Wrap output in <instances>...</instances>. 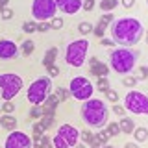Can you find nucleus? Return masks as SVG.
Returning <instances> with one entry per match:
<instances>
[{"label":"nucleus","instance_id":"obj_10","mask_svg":"<svg viewBox=\"0 0 148 148\" xmlns=\"http://www.w3.org/2000/svg\"><path fill=\"white\" fill-rule=\"evenodd\" d=\"M32 145H34V143H32V139H30L28 133L13 130L8 135L6 143H4V148H32Z\"/></svg>","mask_w":148,"mask_h":148},{"label":"nucleus","instance_id":"obj_43","mask_svg":"<svg viewBox=\"0 0 148 148\" xmlns=\"http://www.w3.org/2000/svg\"><path fill=\"white\" fill-rule=\"evenodd\" d=\"M89 148H104V145L96 139L95 135H92V139H91V143H89Z\"/></svg>","mask_w":148,"mask_h":148},{"label":"nucleus","instance_id":"obj_22","mask_svg":"<svg viewBox=\"0 0 148 148\" xmlns=\"http://www.w3.org/2000/svg\"><path fill=\"white\" fill-rule=\"evenodd\" d=\"M34 50H35V43H34L32 39H26L24 43H22V46H21V54L26 56V58L34 54Z\"/></svg>","mask_w":148,"mask_h":148},{"label":"nucleus","instance_id":"obj_2","mask_svg":"<svg viewBox=\"0 0 148 148\" xmlns=\"http://www.w3.org/2000/svg\"><path fill=\"white\" fill-rule=\"evenodd\" d=\"M82 120L89 128H104L109 119V109L98 98H89L82 104Z\"/></svg>","mask_w":148,"mask_h":148},{"label":"nucleus","instance_id":"obj_4","mask_svg":"<svg viewBox=\"0 0 148 148\" xmlns=\"http://www.w3.org/2000/svg\"><path fill=\"white\" fill-rule=\"evenodd\" d=\"M87 50H89V41L87 39H76L72 43L67 45V50H65V61H67L71 67L80 69L87 59Z\"/></svg>","mask_w":148,"mask_h":148},{"label":"nucleus","instance_id":"obj_31","mask_svg":"<svg viewBox=\"0 0 148 148\" xmlns=\"http://www.w3.org/2000/svg\"><path fill=\"white\" fill-rule=\"evenodd\" d=\"M50 26H52V30H61L63 28V17H59V15H56L50 18Z\"/></svg>","mask_w":148,"mask_h":148},{"label":"nucleus","instance_id":"obj_1","mask_svg":"<svg viewBox=\"0 0 148 148\" xmlns=\"http://www.w3.org/2000/svg\"><path fill=\"white\" fill-rule=\"evenodd\" d=\"M109 32H111V39L115 41V45L130 48V46L137 45L139 41L143 39L145 28H143V24L137 21V18L122 17V18H119V21L111 22Z\"/></svg>","mask_w":148,"mask_h":148},{"label":"nucleus","instance_id":"obj_42","mask_svg":"<svg viewBox=\"0 0 148 148\" xmlns=\"http://www.w3.org/2000/svg\"><path fill=\"white\" fill-rule=\"evenodd\" d=\"M139 72H141V76H139L137 80H148V67H146V65L139 67Z\"/></svg>","mask_w":148,"mask_h":148},{"label":"nucleus","instance_id":"obj_40","mask_svg":"<svg viewBox=\"0 0 148 148\" xmlns=\"http://www.w3.org/2000/svg\"><path fill=\"white\" fill-rule=\"evenodd\" d=\"M113 113H115V115H120V117H124L126 108H124V106H120L119 102H117V104H113Z\"/></svg>","mask_w":148,"mask_h":148},{"label":"nucleus","instance_id":"obj_39","mask_svg":"<svg viewBox=\"0 0 148 148\" xmlns=\"http://www.w3.org/2000/svg\"><path fill=\"white\" fill-rule=\"evenodd\" d=\"M95 0H83L82 2V9L83 11H92V9H95Z\"/></svg>","mask_w":148,"mask_h":148},{"label":"nucleus","instance_id":"obj_38","mask_svg":"<svg viewBox=\"0 0 148 148\" xmlns=\"http://www.w3.org/2000/svg\"><path fill=\"white\" fill-rule=\"evenodd\" d=\"M52 30V26H50V21H45V22H37V32H41V34H45V32Z\"/></svg>","mask_w":148,"mask_h":148},{"label":"nucleus","instance_id":"obj_9","mask_svg":"<svg viewBox=\"0 0 148 148\" xmlns=\"http://www.w3.org/2000/svg\"><path fill=\"white\" fill-rule=\"evenodd\" d=\"M56 11H58V6L54 0H34L32 4V15L35 22L50 21L52 17H56Z\"/></svg>","mask_w":148,"mask_h":148},{"label":"nucleus","instance_id":"obj_37","mask_svg":"<svg viewBox=\"0 0 148 148\" xmlns=\"http://www.w3.org/2000/svg\"><path fill=\"white\" fill-rule=\"evenodd\" d=\"M41 146H43V148H54V143H52V139H50L48 135H46V133H45V135L43 137H41Z\"/></svg>","mask_w":148,"mask_h":148},{"label":"nucleus","instance_id":"obj_32","mask_svg":"<svg viewBox=\"0 0 148 148\" xmlns=\"http://www.w3.org/2000/svg\"><path fill=\"white\" fill-rule=\"evenodd\" d=\"M137 78H133V76H124V80H122V83H124V87H130V89H133V87L137 85Z\"/></svg>","mask_w":148,"mask_h":148},{"label":"nucleus","instance_id":"obj_35","mask_svg":"<svg viewBox=\"0 0 148 148\" xmlns=\"http://www.w3.org/2000/svg\"><path fill=\"white\" fill-rule=\"evenodd\" d=\"M95 133H91L89 130H83V132H80V139H82V143H85V145H89L91 143V139Z\"/></svg>","mask_w":148,"mask_h":148},{"label":"nucleus","instance_id":"obj_13","mask_svg":"<svg viewBox=\"0 0 148 148\" xmlns=\"http://www.w3.org/2000/svg\"><path fill=\"white\" fill-rule=\"evenodd\" d=\"M89 74L95 78H108L109 74V65H106L104 61H100L98 58H91L89 59Z\"/></svg>","mask_w":148,"mask_h":148},{"label":"nucleus","instance_id":"obj_36","mask_svg":"<svg viewBox=\"0 0 148 148\" xmlns=\"http://www.w3.org/2000/svg\"><path fill=\"white\" fill-rule=\"evenodd\" d=\"M2 111H4V113H9V115H11L13 111H15V104H13L11 100H6V102L2 104Z\"/></svg>","mask_w":148,"mask_h":148},{"label":"nucleus","instance_id":"obj_16","mask_svg":"<svg viewBox=\"0 0 148 148\" xmlns=\"http://www.w3.org/2000/svg\"><path fill=\"white\" fill-rule=\"evenodd\" d=\"M119 126H120V133H124V135H132L133 130H135V122H133V119L122 117L119 120Z\"/></svg>","mask_w":148,"mask_h":148},{"label":"nucleus","instance_id":"obj_50","mask_svg":"<svg viewBox=\"0 0 148 148\" xmlns=\"http://www.w3.org/2000/svg\"><path fill=\"white\" fill-rule=\"evenodd\" d=\"M104 148H117V146H111L109 143H108V145H104Z\"/></svg>","mask_w":148,"mask_h":148},{"label":"nucleus","instance_id":"obj_24","mask_svg":"<svg viewBox=\"0 0 148 148\" xmlns=\"http://www.w3.org/2000/svg\"><path fill=\"white\" fill-rule=\"evenodd\" d=\"M78 32H80V34L83 35V37H87L89 34H92V24L91 22H80V24H78Z\"/></svg>","mask_w":148,"mask_h":148},{"label":"nucleus","instance_id":"obj_11","mask_svg":"<svg viewBox=\"0 0 148 148\" xmlns=\"http://www.w3.org/2000/svg\"><path fill=\"white\" fill-rule=\"evenodd\" d=\"M58 133L65 139V141H67V145L71 146V148H74L78 143H80V132H78L72 124H61L59 130H58Z\"/></svg>","mask_w":148,"mask_h":148},{"label":"nucleus","instance_id":"obj_19","mask_svg":"<svg viewBox=\"0 0 148 148\" xmlns=\"http://www.w3.org/2000/svg\"><path fill=\"white\" fill-rule=\"evenodd\" d=\"M46 130L43 128V124L41 122H34V126H32V133H34V137H32V143H39L41 137L45 135Z\"/></svg>","mask_w":148,"mask_h":148},{"label":"nucleus","instance_id":"obj_49","mask_svg":"<svg viewBox=\"0 0 148 148\" xmlns=\"http://www.w3.org/2000/svg\"><path fill=\"white\" fill-rule=\"evenodd\" d=\"M32 148H43V146H41V143H34V145H32Z\"/></svg>","mask_w":148,"mask_h":148},{"label":"nucleus","instance_id":"obj_46","mask_svg":"<svg viewBox=\"0 0 148 148\" xmlns=\"http://www.w3.org/2000/svg\"><path fill=\"white\" fill-rule=\"evenodd\" d=\"M8 4H9V0H0V11H2L4 8H8Z\"/></svg>","mask_w":148,"mask_h":148},{"label":"nucleus","instance_id":"obj_8","mask_svg":"<svg viewBox=\"0 0 148 148\" xmlns=\"http://www.w3.org/2000/svg\"><path fill=\"white\" fill-rule=\"evenodd\" d=\"M124 108L133 115H148V96L141 91H130L124 98Z\"/></svg>","mask_w":148,"mask_h":148},{"label":"nucleus","instance_id":"obj_15","mask_svg":"<svg viewBox=\"0 0 148 148\" xmlns=\"http://www.w3.org/2000/svg\"><path fill=\"white\" fill-rule=\"evenodd\" d=\"M82 2L83 0H67V2L63 4L61 11L67 13V15H74V13H78L82 9Z\"/></svg>","mask_w":148,"mask_h":148},{"label":"nucleus","instance_id":"obj_17","mask_svg":"<svg viewBox=\"0 0 148 148\" xmlns=\"http://www.w3.org/2000/svg\"><path fill=\"white\" fill-rule=\"evenodd\" d=\"M58 54H59V50L56 48V46H50V48L45 52V58H43V67L46 69V67H50V65H56Z\"/></svg>","mask_w":148,"mask_h":148},{"label":"nucleus","instance_id":"obj_53","mask_svg":"<svg viewBox=\"0 0 148 148\" xmlns=\"http://www.w3.org/2000/svg\"><path fill=\"white\" fill-rule=\"evenodd\" d=\"M0 148H4V146H0Z\"/></svg>","mask_w":148,"mask_h":148},{"label":"nucleus","instance_id":"obj_41","mask_svg":"<svg viewBox=\"0 0 148 148\" xmlns=\"http://www.w3.org/2000/svg\"><path fill=\"white\" fill-rule=\"evenodd\" d=\"M46 71H48V78H54V76H59V69L56 67V65H50V67H46Z\"/></svg>","mask_w":148,"mask_h":148},{"label":"nucleus","instance_id":"obj_27","mask_svg":"<svg viewBox=\"0 0 148 148\" xmlns=\"http://www.w3.org/2000/svg\"><path fill=\"white\" fill-rule=\"evenodd\" d=\"M106 130H108V133H109L111 137H115V135H119V133H120L119 122H108V124H106Z\"/></svg>","mask_w":148,"mask_h":148},{"label":"nucleus","instance_id":"obj_7","mask_svg":"<svg viewBox=\"0 0 148 148\" xmlns=\"http://www.w3.org/2000/svg\"><path fill=\"white\" fill-rule=\"evenodd\" d=\"M69 92H71L72 98H76L80 102H85V100L92 98L95 87H92V83L87 80L85 76H76V78L71 80V83H69Z\"/></svg>","mask_w":148,"mask_h":148},{"label":"nucleus","instance_id":"obj_3","mask_svg":"<svg viewBox=\"0 0 148 148\" xmlns=\"http://www.w3.org/2000/svg\"><path fill=\"white\" fill-rule=\"evenodd\" d=\"M137 58H139L137 50H130L124 46L115 48L109 54V69H113L119 74H130L137 65Z\"/></svg>","mask_w":148,"mask_h":148},{"label":"nucleus","instance_id":"obj_28","mask_svg":"<svg viewBox=\"0 0 148 148\" xmlns=\"http://www.w3.org/2000/svg\"><path fill=\"white\" fill-rule=\"evenodd\" d=\"M52 143H54V148H71V146L67 145V141H65V139L59 135V133H56V135H54Z\"/></svg>","mask_w":148,"mask_h":148},{"label":"nucleus","instance_id":"obj_21","mask_svg":"<svg viewBox=\"0 0 148 148\" xmlns=\"http://www.w3.org/2000/svg\"><path fill=\"white\" fill-rule=\"evenodd\" d=\"M132 135H133V139H135L137 143H143V141H146V139H148V130L145 126H139V128L135 126V130H133Z\"/></svg>","mask_w":148,"mask_h":148},{"label":"nucleus","instance_id":"obj_6","mask_svg":"<svg viewBox=\"0 0 148 148\" xmlns=\"http://www.w3.org/2000/svg\"><path fill=\"white\" fill-rule=\"evenodd\" d=\"M22 85H24V82H22V78L18 76L15 72H6V74H0V96H2L4 100H11L15 98V96L21 92Z\"/></svg>","mask_w":148,"mask_h":148},{"label":"nucleus","instance_id":"obj_48","mask_svg":"<svg viewBox=\"0 0 148 148\" xmlns=\"http://www.w3.org/2000/svg\"><path fill=\"white\" fill-rule=\"evenodd\" d=\"M74 148H87V145H85V143H78V145L74 146Z\"/></svg>","mask_w":148,"mask_h":148},{"label":"nucleus","instance_id":"obj_30","mask_svg":"<svg viewBox=\"0 0 148 148\" xmlns=\"http://www.w3.org/2000/svg\"><path fill=\"white\" fill-rule=\"evenodd\" d=\"M95 137L98 139L102 145H108V143H109V139H111V135L108 133V130H100L98 133H95Z\"/></svg>","mask_w":148,"mask_h":148},{"label":"nucleus","instance_id":"obj_52","mask_svg":"<svg viewBox=\"0 0 148 148\" xmlns=\"http://www.w3.org/2000/svg\"><path fill=\"white\" fill-rule=\"evenodd\" d=\"M146 4H148V0H146Z\"/></svg>","mask_w":148,"mask_h":148},{"label":"nucleus","instance_id":"obj_25","mask_svg":"<svg viewBox=\"0 0 148 148\" xmlns=\"http://www.w3.org/2000/svg\"><path fill=\"white\" fill-rule=\"evenodd\" d=\"M96 89L102 91V92H106L108 89H111V85H109V80L108 78H96Z\"/></svg>","mask_w":148,"mask_h":148},{"label":"nucleus","instance_id":"obj_29","mask_svg":"<svg viewBox=\"0 0 148 148\" xmlns=\"http://www.w3.org/2000/svg\"><path fill=\"white\" fill-rule=\"evenodd\" d=\"M30 119H41L43 117V109H41V104L39 106H32L30 108V113H28Z\"/></svg>","mask_w":148,"mask_h":148},{"label":"nucleus","instance_id":"obj_44","mask_svg":"<svg viewBox=\"0 0 148 148\" xmlns=\"http://www.w3.org/2000/svg\"><path fill=\"white\" fill-rule=\"evenodd\" d=\"M100 45H104V46H115V41L111 39V37H102Z\"/></svg>","mask_w":148,"mask_h":148},{"label":"nucleus","instance_id":"obj_47","mask_svg":"<svg viewBox=\"0 0 148 148\" xmlns=\"http://www.w3.org/2000/svg\"><path fill=\"white\" fill-rule=\"evenodd\" d=\"M124 148H139V145H137V143H126Z\"/></svg>","mask_w":148,"mask_h":148},{"label":"nucleus","instance_id":"obj_5","mask_svg":"<svg viewBox=\"0 0 148 148\" xmlns=\"http://www.w3.org/2000/svg\"><path fill=\"white\" fill-rule=\"evenodd\" d=\"M52 92V80L50 78H37V80H34L30 83V87H28V102H30L32 106H39L43 104L45 98Z\"/></svg>","mask_w":148,"mask_h":148},{"label":"nucleus","instance_id":"obj_51","mask_svg":"<svg viewBox=\"0 0 148 148\" xmlns=\"http://www.w3.org/2000/svg\"><path fill=\"white\" fill-rule=\"evenodd\" d=\"M146 43H148V32H146Z\"/></svg>","mask_w":148,"mask_h":148},{"label":"nucleus","instance_id":"obj_14","mask_svg":"<svg viewBox=\"0 0 148 148\" xmlns=\"http://www.w3.org/2000/svg\"><path fill=\"white\" fill-rule=\"evenodd\" d=\"M18 54V46L9 39H0V59L8 61V59H13Z\"/></svg>","mask_w":148,"mask_h":148},{"label":"nucleus","instance_id":"obj_45","mask_svg":"<svg viewBox=\"0 0 148 148\" xmlns=\"http://www.w3.org/2000/svg\"><path fill=\"white\" fill-rule=\"evenodd\" d=\"M120 4H122L126 9H132L133 6H135V0H120Z\"/></svg>","mask_w":148,"mask_h":148},{"label":"nucleus","instance_id":"obj_34","mask_svg":"<svg viewBox=\"0 0 148 148\" xmlns=\"http://www.w3.org/2000/svg\"><path fill=\"white\" fill-rule=\"evenodd\" d=\"M13 15H15V13H13V9H9V8H4L2 11H0V18H2V21H11Z\"/></svg>","mask_w":148,"mask_h":148},{"label":"nucleus","instance_id":"obj_23","mask_svg":"<svg viewBox=\"0 0 148 148\" xmlns=\"http://www.w3.org/2000/svg\"><path fill=\"white\" fill-rule=\"evenodd\" d=\"M54 95L59 98V102H61V104H63V102H67L69 98H71V92H69V89H65V87H58Z\"/></svg>","mask_w":148,"mask_h":148},{"label":"nucleus","instance_id":"obj_18","mask_svg":"<svg viewBox=\"0 0 148 148\" xmlns=\"http://www.w3.org/2000/svg\"><path fill=\"white\" fill-rule=\"evenodd\" d=\"M0 126L4 130H8V132H13V130L17 128V119L9 113H4L2 117H0Z\"/></svg>","mask_w":148,"mask_h":148},{"label":"nucleus","instance_id":"obj_12","mask_svg":"<svg viewBox=\"0 0 148 148\" xmlns=\"http://www.w3.org/2000/svg\"><path fill=\"white\" fill-rule=\"evenodd\" d=\"M113 21H115L113 13H104V15L98 18V22L92 26V35H96L98 39H102L104 34L109 30V26H111V22H113Z\"/></svg>","mask_w":148,"mask_h":148},{"label":"nucleus","instance_id":"obj_26","mask_svg":"<svg viewBox=\"0 0 148 148\" xmlns=\"http://www.w3.org/2000/svg\"><path fill=\"white\" fill-rule=\"evenodd\" d=\"M22 32H24V34H34V32H37V22L35 21L22 22Z\"/></svg>","mask_w":148,"mask_h":148},{"label":"nucleus","instance_id":"obj_20","mask_svg":"<svg viewBox=\"0 0 148 148\" xmlns=\"http://www.w3.org/2000/svg\"><path fill=\"white\" fill-rule=\"evenodd\" d=\"M117 6H119V0H100V2H98V8L104 13H111Z\"/></svg>","mask_w":148,"mask_h":148},{"label":"nucleus","instance_id":"obj_33","mask_svg":"<svg viewBox=\"0 0 148 148\" xmlns=\"http://www.w3.org/2000/svg\"><path fill=\"white\" fill-rule=\"evenodd\" d=\"M106 98H108L109 102H113V104H117V102H119V92L115 89H108V91H106Z\"/></svg>","mask_w":148,"mask_h":148}]
</instances>
